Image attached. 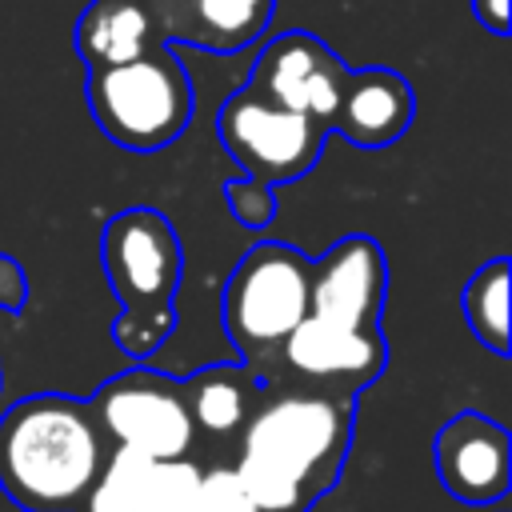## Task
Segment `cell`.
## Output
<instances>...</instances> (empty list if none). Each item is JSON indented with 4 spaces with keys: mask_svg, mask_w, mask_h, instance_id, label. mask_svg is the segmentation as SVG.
<instances>
[{
    "mask_svg": "<svg viewBox=\"0 0 512 512\" xmlns=\"http://www.w3.org/2000/svg\"><path fill=\"white\" fill-rule=\"evenodd\" d=\"M388 300V260L384 248L364 236H340L308 276V312L340 324H380Z\"/></svg>",
    "mask_w": 512,
    "mask_h": 512,
    "instance_id": "obj_11",
    "label": "cell"
},
{
    "mask_svg": "<svg viewBox=\"0 0 512 512\" xmlns=\"http://www.w3.org/2000/svg\"><path fill=\"white\" fill-rule=\"evenodd\" d=\"M164 44H196L204 52H240L272 24L276 0H140Z\"/></svg>",
    "mask_w": 512,
    "mask_h": 512,
    "instance_id": "obj_15",
    "label": "cell"
},
{
    "mask_svg": "<svg viewBox=\"0 0 512 512\" xmlns=\"http://www.w3.org/2000/svg\"><path fill=\"white\" fill-rule=\"evenodd\" d=\"M344 76H348V64L320 36L292 28V32H284L260 48L244 88L268 104L312 116L316 124L328 128L336 100H340V88H344Z\"/></svg>",
    "mask_w": 512,
    "mask_h": 512,
    "instance_id": "obj_9",
    "label": "cell"
},
{
    "mask_svg": "<svg viewBox=\"0 0 512 512\" xmlns=\"http://www.w3.org/2000/svg\"><path fill=\"white\" fill-rule=\"evenodd\" d=\"M100 264L120 304L112 340L128 360H148L176 328L184 248L160 208H120L100 232Z\"/></svg>",
    "mask_w": 512,
    "mask_h": 512,
    "instance_id": "obj_3",
    "label": "cell"
},
{
    "mask_svg": "<svg viewBox=\"0 0 512 512\" xmlns=\"http://www.w3.org/2000/svg\"><path fill=\"white\" fill-rule=\"evenodd\" d=\"M28 304V272L16 256L0 252V312H20Z\"/></svg>",
    "mask_w": 512,
    "mask_h": 512,
    "instance_id": "obj_20",
    "label": "cell"
},
{
    "mask_svg": "<svg viewBox=\"0 0 512 512\" xmlns=\"http://www.w3.org/2000/svg\"><path fill=\"white\" fill-rule=\"evenodd\" d=\"M436 476L460 504H496L512 484V440L484 412H456L436 432Z\"/></svg>",
    "mask_w": 512,
    "mask_h": 512,
    "instance_id": "obj_10",
    "label": "cell"
},
{
    "mask_svg": "<svg viewBox=\"0 0 512 512\" xmlns=\"http://www.w3.org/2000/svg\"><path fill=\"white\" fill-rule=\"evenodd\" d=\"M224 204H228L232 220H236L240 228H248V232H264V228L272 224V216H276V196H272V188L260 184V180H252V176L228 180V184H224Z\"/></svg>",
    "mask_w": 512,
    "mask_h": 512,
    "instance_id": "obj_19",
    "label": "cell"
},
{
    "mask_svg": "<svg viewBox=\"0 0 512 512\" xmlns=\"http://www.w3.org/2000/svg\"><path fill=\"white\" fill-rule=\"evenodd\" d=\"M472 16L480 20L484 32L492 36H508V0H468Z\"/></svg>",
    "mask_w": 512,
    "mask_h": 512,
    "instance_id": "obj_21",
    "label": "cell"
},
{
    "mask_svg": "<svg viewBox=\"0 0 512 512\" xmlns=\"http://www.w3.org/2000/svg\"><path fill=\"white\" fill-rule=\"evenodd\" d=\"M312 256L284 240H256L220 292V320L240 364L260 380L288 332L308 312Z\"/></svg>",
    "mask_w": 512,
    "mask_h": 512,
    "instance_id": "obj_5",
    "label": "cell"
},
{
    "mask_svg": "<svg viewBox=\"0 0 512 512\" xmlns=\"http://www.w3.org/2000/svg\"><path fill=\"white\" fill-rule=\"evenodd\" d=\"M216 140L240 164L244 176L276 188L316 168L328 128L316 124L312 116L260 100L240 84L216 112Z\"/></svg>",
    "mask_w": 512,
    "mask_h": 512,
    "instance_id": "obj_8",
    "label": "cell"
},
{
    "mask_svg": "<svg viewBox=\"0 0 512 512\" xmlns=\"http://www.w3.org/2000/svg\"><path fill=\"white\" fill-rule=\"evenodd\" d=\"M180 388H184V404L196 428L192 460L200 468L232 464L240 428L256 408L260 380L244 364H204L192 376H184Z\"/></svg>",
    "mask_w": 512,
    "mask_h": 512,
    "instance_id": "obj_12",
    "label": "cell"
},
{
    "mask_svg": "<svg viewBox=\"0 0 512 512\" xmlns=\"http://www.w3.org/2000/svg\"><path fill=\"white\" fill-rule=\"evenodd\" d=\"M84 100L96 128L128 152H160L184 136L196 112V88L168 44L124 60L88 68Z\"/></svg>",
    "mask_w": 512,
    "mask_h": 512,
    "instance_id": "obj_4",
    "label": "cell"
},
{
    "mask_svg": "<svg viewBox=\"0 0 512 512\" xmlns=\"http://www.w3.org/2000/svg\"><path fill=\"white\" fill-rule=\"evenodd\" d=\"M156 44L164 40L140 0H92L76 20V52L88 68L136 60Z\"/></svg>",
    "mask_w": 512,
    "mask_h": 512,
    "instance_id": "obj_16",
    "label": "cell"
},
{
    "mask_svg": "<svg viewBox=\"0 0 512 512\" xmlns=\"http://www.w3.org/2000/svg\"><path fill=\"white\" fill-rule=\"evenodd\" d=\"M352 424V400L292 384H260L256 408L232 452V472L260 512H308L340 480Z\"/></svg>",
    "mask_w": 512,
    "mask_h": 512,
    "instance_id": "obj_1",
    "label": "cell"
},
{
    "mask_svg": "<svg viewBox=\"0 0 512 512\" xmlns=\"http://www.w3.org/2000/svg\"><path fill=\"white\" fill-rule=\"evenodd\" d=\"M108 456L88 400L36 392L0 416V488L24 512H80Z\"/></svg>",
    "mask_w": 512,
    "mask_h": 512,
    "instance_id": "obj_2",
    "label": "cell"
},
{
    "mask_svg": "<svg viewBox=\"0 0 512 512\" xmlns=\"http://www.w3.org/2000/svg\"><path fill=\"white\" fill-rule=\"evenodd\" d=\"M384 368H388L384 324H340L304 312V320L288 332L272 364L260 372V384H292L304 392L356 404V396L368 384H376Z\"/></svg>",
    "mask_w": 512,
    "mask_h": 512,
    "instance_id": "obj_6",
    "label": "cell"
},
{
    "mask_svg": "<svg viewBox=\"0 0 512 512\" xmlns=\"http://www.w3.org/2000/svg\"><path fill=\"white\" fill-rule=\"evenodd\" d=\"M196 472V460H152L128 448H112L80 512H180Z\"/></svg>",
    "mask_w": 512,
    "mask_h": 512,
    "instance_id": "obj_14",
    "label": "cell"
},
{
    "mask_svg": "<svg viewBox=\"0 0 512 512\" xmlns=\"http://www.w3.org/2000/svg\"><path fill=\"white\" fill-rule=\"evenodd\" d=\"M416 116V92L396 68H348L328 132L356 148L396 144Z\"/></svg>",
    "mask_w": 512,
    "mask_h": 512,
    "instance_id": "obj_13",
    "label": "cell"
},
{
    "mask_svg": "<svg viewBox=\"0 0 512 512\" xmlns=\"http://www.w3.org/2000/svg\"><path fill=\"white\" fill-rule=\"evenodd\" d=\"M180 512H260V508L244 492L232 464H208L196 472V484L188 488Z\"/></svg>",
    "mask_w": 512,
    "mask_h": 512,
    "instance_id": "obj_18",
    "label": "cell"
},
{
    "mask_svg": "<svg viewBox=\"0 0 512 512\" xmlns=\"http://www.w3.org/2000/svg\"><path fill=\"white\" fill-rule=\"evenodd\" d=\"M460 308L472 336L492 356H508V256H492L468 276Z\"/></svg>",
    "mask_w": 512,
    "mask_h": 512,
    "instance_id": "obj_17",
    "label": "cell"
},
{
    "mask_svg": "<svg viewBox=\"0 0 512 512\" xmlns=\"http://www.w3.org/2000/svg\"><path fill=\"white\" fill-rule=\"evenodd\" d=\"M88 404L112 448H128L152 460H192L196 428L176 376L140 364L104 380Z\"/></svg>",
    "mask_w": 512,
    "mask_h": 512,
    "instance_id": "obj_7",
    "label": "cell"
}]
</instances>
